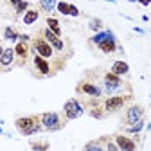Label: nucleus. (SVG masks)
<instances>
[{"label":"nucleus","instance_id":"f257e3e1","mask_svg":"<svg viewBox=\"0 0 151 151\" xmlns=\"http://www.w3.org/2000/svg\"><path fill=\"white\" fill-rule=\"evenodd\" d=\"M101 88H103V93H104L106 97H110V96H121V93H131L129 83H126L122 78H119V76L111 74L110 70L103 74Z\"/></svg>","mask_w":151,"mask_h":151},{"label":"nucleus","instance_id":"f03ea898","mask_svg":"<svg viewBox=\"0 0 151 151\" xmlns=\"http://www.w3.org/2000/svg\"><path fill=\"white\" fill-rule=\"evenodd\" d=\"M14 126L18 129V133L24 137H31L36 135L43 129L42 122H40V115H25V117H18L14 121Z\"/></svg>","mask_w":151,"mask_h":151},{"label":"nucleus","instance_id":"7ed1b4c3","mask_svg":"<svg viewBox=\"0 0 151 151\" xmlns=\"http://www.w3.org/2000/svg\"><path fill=\"white\" fill-rule=\"evenodd\" d=\"M40 122H42L43 129H47V131H58L65 126L67 119L58 111H43V113H40Z\"/></svg>","mask_w":151,"mask_h":151},{"label":"nucleus","instance_id":"20e7f679","mask_svg":"<svg viewBox=\"0 0 151 151\" xmlns=\"http://www.w3.org/2000/svg\"><path fill=\"white\" fill-rule=\"evenodd\" d=\"M76 92L83 97H88V99H103V88L101 85L93 83V81H88V79H81L76 86Z\"/></svg>","mask_w":151,"mask_h":151},{"label":"nucleus","instance_id":"39448f33","mask_svg":"<svg viewBox=\"0 0 151 151\" xmlns=\"http://www.w3.org/2000/svg\"><path fill=\"white\" fill-rule=\"evenodd\" d=\"M131 101V93H121V96H110L106 97L101 106L104 110V113H113V111H119L126 106V103Z\"/></svg>","mask_w":151,"mask_h":151},{"label":"nucleus","instance_id":"423d86ee","mask_svg":"<svg viewBox=\"0 0 151 151\" xmlns=\"http://www.w3.org/2000/svg\"><path fill=\"white\" fill-rule=\"evenodd\" d=\"M31 50L36 52L38 56H42V58H45V60H52V58H56V50L49 45V42L45 40L42 34L32 40V43H31Z\"/></svg>","mask_w":151,"mask_h":151},{"label":"nucleus","instance_id":"0eeeda50","mask_svg":"<svg viewBox=\"0 0 151 151\" xmlns=\"http://www.w3.org/2000/svg\"><path fill=\"white\" fill-rule=\"evenodd\" d=\"M85 113V106L76 99V97H72V99H68L65 104H63V117L67 119V121H74V119H79L81 115Z\"/></svg>","mask_w":151,"mask_h":151},{"label":"nucleus","instance_id":"6e6552de","mask_svg":"<svg viewBox=\"0 0 151 151\" xmlns=\"http://www.w3.org/2000/svg\"><path fill=\"white\" fill-rule=\"evenodd\" d=\"M32 65H34L36 76H40V78H50V76L56 74V70L52 68V65L49 63V60L38 56L36 52H32Z\"/></svg>","mask_w":151,"mask_h":151},{"label":"nucleus","instance_id":"1a4fd4ad","mask_svg":"<svg viewBox=\"0 0 151 151\" xmlns=\"http://www.w3.org/2000/svg\"><path fill=\"white\" fill-rule=\"evenodd\" d=\"M113 140H115V144L119 146L121 151H137V142H139V137H129L126 133H115L113 135Z\"/></svg>","mask_w":151,"mask_h":151},{"label":"nucleus","instance_id":"9d476101","mask_svg":"<svg viewBox=\"0 0 151 151\" xmlns=\"http://www.w3.org/2000/svg\"><path fill=\"white\" fill-rule=\"evenodd\" d=\"M142 119H144V106H140V104H129L126 108V111H124L122 122L126 126H131V124H135V122H139Z\"/></svg>","mask_w":151,"mask_h":151},{"label":"nucleus","instance_id":"9b49d317","mask_svg":"<svg viewBox=\"0 0 151 151\" xmlns=\"http://www.w3.org/2000/svg\"><path fill=\"white\" fill-rule=\"evenodd\" d=\"M13 49H14V54H16V65H25L27 60H29V54H31V43L18 40Z\"/></svg>","mask_w":151,"mask_h":151},{"label":"nucleus","instance_id":"f8f14e48","mask_svg":"<svg viewBox=\"0 0 151 151\" xmlns=\"http://www.w3.org/2000/svg\"><path fill=\"white\" fill-rule=\"evenodd\" d=\"M42 36L49 42V45H50L56 52H60V54H63V52H65V42L61 40L60 36H56L50 29H47V27H45V29L42 31Z\"/></svg>","mask_w":151,"mask_h":151},{"label":"nucleus","instance_id":"ddd939ff","mask_svg":"<svg viewBox=\"0 0 151 151\" xmlns=\"http://www.w3.org/2000/svg\"><path fill=\"white\" fill-rule=\"evenodd\" d=\"M97 47H99V50H101V52H104V54H113V52L119 49L117 40H115V34H113L111 31H108V36L104 38V40H103Z\"/></svg>","mask_w":151,"mask_h":151},{"label":"nucleus","instance_id":"4468645a","mask_svg":"<svg viewBox=\"0 0 151 151\" xmlns=\"http://www.w3.org/2000/svg\"><path fill=\"white\" fill-rule=\"evenodd\" d=\"M14 63H16L14 49L13 47H6L4 52H2V56H0V67H2V70H9Z\"/></svg>","mask_w":151,"mask_h":151},{"label":"nucleus","instance_id":"2eb2a0df","mask_svg":"<svg viewBox=\"0 0 151 151\" xmlns=\"http://www.w3.org/2000/svg\"><path fill=\"white\" fill-rule=\"evenodd\" d=\"M56 9H58L61 14H65V16H79V9L76 7L74 4L65 2V0H60L58 6H56Z\"/></svg>","mask_w":151,"mask_h":151},{"label":"nucleus","instance_id":"dca6fc26","mask_svg":"<svg viewBox=\"0 0 151 151\" xmlns=\"http://www.w3.org/2000/svg\"><path fill=\"white\" fill-rule=\"evenodd\" d=\"M110 72H111V74H115V76H119V78H124V76L129 74V65H128L126 61H122V60H117V61H113V63H111Z\"/></svg>","mask_w":151,"mask_h":151},{"label":"nucleus","instance_id":"f3484780","mask_svg":"<svg viewBox=\"0 0 151 151\" xmlns=\"http://www.w3.org/2000/svg\"><path fill=\"white\" fill-rule=\"evenodd\" d=\"M38 18H40V11L38 9H27L25 13H24V16H22V22L25 24V25H32V24H36L38 22Z\"/></svg>","mask_w":151,"mask_h":151},{"label":"nucleus","instance_id":"a211bd4d","mask_svg":"<svg viewBox=\"0 0 151 151\" xmlns=\"http://www.w3.org/2000/svg\"><path fill=\"white\" fill-rule=\"evenodd\" d=\"M144 119L142 121H139V122H135V124H131V126H124L122 128V133H126V135H139L140 131L144 129Z\"/></svg>","mask_w":151,"mask_h":151},{"label":"nucleus","instance_id":"6ab92c4d","mask_svg":"<svg viewBox=\"0 0 151 151\" xmlns=\"http://www.w3.org/2000/svg\"><path fill=\"white\" fill-rule=\"evenodd\" d=\"M47 29H50L56 36H60L61 38V25H60V20L58 18H54V16H47Z\"/></svg>","mask_w":151,"mask_h":151},{"label":"nucleus","instance_id":"aec40b11","mask_svg":"<svg viewBox=\"0 0 151 151\" xmlns=\"http://www.w3.org/2000/svg\"><path fill=\"white\" fill-rule=\"evenodd\" d=\"M9 4L14 7L16 14H24L29 9V2H25V0H9Z\"/></svg>","mask_w":151,"mask_h":151},{"label":"nucleus","instance_id":"412c9836","mask_svg":"<svg viewBox=\"0 0 151 151\" xmlns=\"http://www.w3.org/2000/svg\"><path fill=\"white\" fill-rule=\"evenodd\" d=\"M58 2L60 0H40V7L45 13H52L56 9V6H58Z\"/></svg>","mask_w":151,"mask_h":151},{"label":"nucleus","instance_id":"4be33fe9","mask_svg":"<svg viewBox=\"0 0 151 151\" xmlns=\"http://www.w3.org/2000/svg\"><path fill=\"white\" fill-rule=\"evenodd\" d=\"M18 38H20V34L14 31V27H6L4 29V40H7V42H18Z\"/></svg>","mask_w":151,"mask_h":151},{"label":"nucleus","instance_id":"5701e85b","mask_svg":"<svg viewBox=\"0 0 151 151\" xmlns=\"http://www.w3.org/2000/svg\"><path fill=\"white\" fill-rule=\"evenodd\" d=\"M106 36H108V31H99V32H96V34H93V36L90 38V43L97 47V45H99V43H101V42L104 40Z\"/></svg>","mask_w":151,"mask_h":151},{"label":"nucleus","instance_id":"b1692460","mask_svg":"<svg viewBox=\"0 0 151 151\" xmlns=\"http://www.w3.org/2000/svg\"><path fill=\"white\" fill-rule=\"evenodd\" d=\"M88 29H92L93 32L103 31V20H99V18H92V20L88 22Z\"/></svg>","mask_w":151,"mask_h":151},{"label":"nucleus","instance_id":"393cba45","mask_svg":"<svg viewBox=\"0 0 151 151\" xmlns=\"http://www.w3.org/2000/svg\"><path fill=\"white\" fill-rule=\"evenodd\" d=\"M99 147H101V140H93V142H88L83 151H97Z\"/></svg>","mask_w":151,"mask_h":151},{"label":"nucleus","instance_id":"a878e982","mask_svg":"<svg viewBox=\"0 0 151 151\" xmlns=\"http://www.w3.org/2000/svg\"><path fill=\"white\" fill-rule=\"evenodd\" d=\"M31 147H32L34 151H47V149H49V142H42V144L31 142Z\"/></svg>","mask_w":151,"mask_h":151},{"label":"nucleus","instance_id":"bb28decb","mask_svg":"<svg viewBox=\"0 0 151 151\" xmlns=\"http://www.w3.org/2000/svg\"><path fill=\"white\" fill-rule=\"evenodd\" d=\"M139 4H142V6H149L151 4V0H137Z\"/></svg>","mask_w":151,"mask_h":151},{"label":"nucleus","instance_id":"cd10ccee","mask_svg":"<svg viewBox=\"0 0 151 151\" xmlns=\"http://www.w3.org/2000/svg\"><path fill=\"white\" fill-rule=\"evenodd\" d=\"M97 151H106V149H104V147H103V146H101V147H99V149H97Z\"/></svg>","mask_w":151,"mask_h":151},{"label":"nucleus","instance_id":"c85d7f7f","mask_svg":"<svg viewBox=\"0 0 151 151\" xmlns=\"http://www.w3.org/2000/svg\"><path fill=\"white\" fill-rule=\"evenodd\" d=\"M146 129H151V122H149V124H147V128H146Z\"/></svg>","mask_w":151,"mask_h":151},{"label":"nucleus","instance_id":"c756f323","mask_svg":"<svg viewBox=\"0 0 151 151\" xmlns=\"http://www.w3.org/2000/svg\"><path fill=\"white\" fill-rule=\"evenodd\" d=\"M129 2H137V0H129Z\"/></svg>","mask_w":151,"mask_h":151},{"label":"nucleus","instance_id":"7c9ffc66","mask_svg":"<svg viewBox=\"0 0 151 151\" xmlns=\"http://www.w3.org/2000/svg\"><path fill=\"white\" fill-rule=\"evenodd\" d=\"M0 133H4V131H2V128H0Z\"/></svg>","mask_w":151,"mask_h":151}]
</instances>
